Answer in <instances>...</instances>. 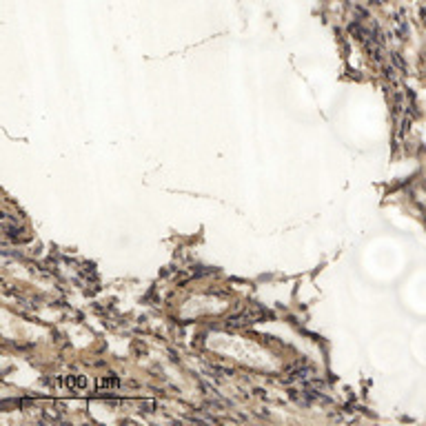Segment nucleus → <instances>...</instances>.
Returning <instances> with one entry per match:
<instances>
[{
	"instance_id": "f03ea898",
	"label": "nucleus",
	"mask_w": 426,
	"mask_h": 426,
	"mask_svg": "<svg viewBox=\"0 0 426 426\" xmlns=\"http://www.w3.org/2000/svg\"><path fill=\"white\" fill-rule=\"evenodd\" d=\"M95 389L98 391H118L120 389V380L118 377H100L95 382Z\"/></svg>"
},
{
	"instance_id": "f257e3e1",
	"label": "nucleus",
	"mask_w": 426,
	"mask_h": 426,
	"mask_svg": "<svg viewBox=\"0 0 426 426\" xmlns=\"http://www.w3.org/2000/svg\"><path fill=\"white\" fill-rule=\"evenodd\" d=\"M58 384H63V386L69 391H82L89 386V380L85 375H67L63 380H58Z\"/></svg>"
}]
</instances>
